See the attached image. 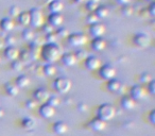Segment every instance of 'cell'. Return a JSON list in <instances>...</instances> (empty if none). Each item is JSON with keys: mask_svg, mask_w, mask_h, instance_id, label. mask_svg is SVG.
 <instances>
[{"mask_svg": "<svg viewBox=\"0 0 155 136\" xmlns=\"http://www.w3.org/2000/svg\"><path fill=\"white\" fill-rule=\"evenodd\" d=\"M106 87H107L108 91L116 94V93H119V91H120L121 87H122V83H121L120 80L114 78V79H112V80H108L107 81Z\"/></svg>", "mask_w": 155, "mask_h": 136, "instance_id": "cell-18", "label": "cell"}, {"mask_svg": "<svg viewBox=\"0 0 155 136\" xmlns=\"http://www.w3.org/2000/svg\"><path fill=\"white\" fill-rule=\"evenodd\" d=\"M116 68L110 64H104L101 65L99 68V75L101 79L103 80H112L116 77Z\"/></svg>", "mask_w": 155, "mask_h": 136, "instance_id": "cell-6", "label": "cell"}, {"mask_svg": "<svg viewBox=\"0 0 155 136\" xmlns=\"http://www.w3.org/2000/svg\"><path fill=\"white\" fill-rule=\"evenodd\" d=\"M63 22H64V17L61 13H50V15L48 16V24L53 28L62 27Z\"/></svg>", "mask_w": 155, "mask_h": 136, "instance_id": "cell-14", "label": "cell"}, {"mask_svg": "<svg viewBox=\"0 0 155 136\" xmlns=\"http://www.w3.org/2000/svg\"><path fill=\"white\" fill-rule=\"evenodd\" d=\"M30 13V26L33 28H41L44 25V14L37 8H33L29 11Z\"/></svg>", "mask_w": 155, "mask_h": 136, "instance_id": "cell-5", "label": "cell"}, {"mask_svg": "<svg viewBox=\"0 0 155 136\" xmlns=\"http://www.w3.org/2000/svg\"><path fill=\"white\" fill-rule=\"evenodd\" d=\"M41 56L47 63H55L61 60L62 48L58 44H45L41 48Z\"/></svg>", "mask_w": 155, "mask_h": 136, "instance_id": "cell-1", "label": "cell"}, {"mask_svg": "<svg viewBox=\"0 0 155 136\" xmlns=\"http://www.w3.org/2000/svg\"><path fill=\"white\" fill-rule=\"evenodd\" d=\"M41 70H43V74L47 77H53L56 74V67L52 63L45 64L43 66V68H41Z\"/></svg>", "mask_w": 155, "mask_h": 136, "instance_id": "cell-27", "label": "cell"}, {"mask_svg": "<svg viewBox=\"0 0 155 136\" xmlns=\"http://www.w3.org/2000/svg\"><path fill=\"white\" fill-rule=\"evenodd\" d=\"M35 35L36 34H35L34 30L31 28H28V27L22 31V38H24L26 41H33Z\"/></svg>", "mask_w": 155, "mask_h": 136, "instance_id": "cell-28", "label": "cell"}, {"mask_svg": "<svg viewBox=\"0 0 155 136\" xmlns=\"http://www.w3.org/2000/svg\"><path fill=\"white\" fill-rule=\"evenodd\" d=\"M11 66H12V69L15 70V71H21L24 69V62H21L19 58H17V60L12 61Z\"/></svg>", "mask_w": 155, "mask_h": 136, "instance_id": "cell-30", "label": "cell"}, {"mask_svg": "<svg viewBox=\"0 0 155 136\" xmlns=\"http://www.w3.org/2000/svg\"><path fill=\"white\" fill-rule=\"evenodd\" d=\"M94 13L97 15V17L99 19H104V18L108 17V15H110V10H108V8L106 5H98V8Z\"/></svg>", "mask_w": 155, "mask_h": 136, "instance_id": "cell-25", "label": "cell"}, {"mask_svg": "<svg viewBox=\"0 0 155 136\" xmlns=\"http://www.w3.org/2000/svg\"><path fill=\"white\" fill-rule=\"evenodd\" d=\"M67 41L72 47H81L87 43V36L82 32H74L67 36Z\"/></svg>", "mask_w": 155, "mask_h": 136, "instance_id": "cell-4", "label": "cell"}, {"mask_svg": "<svg viewBox=\"0 0 155 136\" xmlns=\"http://www.w3.org/2000/svg\"><path fill=\"white\" fill-rule=\"evenodd\" d=\"M48 9L50 13H61L64 9V3L61 0H52L48 5Z\"/></svg>", "mask_w": 155, "mask_h": 136, "instance_id": "cell-21", "label": "cell"}, {"mask_svg": "<svg viewBox=\"0 0 155 136\" xmlns=\"http://www.w3.org/2000/svg\"><path fill=\"white\" fill-rule=\"evenodd\" d=\"M89 124H91V129L96 132H102L106 129V122L104 120H102V119L98 118V117L97 118H94Z\"/></svg>", "mask_w": 155, "mask_h": 136, "instance_id": "cell-19", "label": "cell"}, {"mask_svg": "<svg viewBox=\"0 0 155 136\" xmlns=\"http://www.w3.org/2000/svg\"><path fill=\"white\" fill-rule=\"evenodd\" d=\"M133 43L136 47L138 48H148L151 45V38L148 34L143 32H138L134 35L133 37Z\"/></svg>", "mask_w": 155, "mask_h": 136, "instance_id": "cell-7", "label": "cell"}, {"mask_svg": "<svg viewBox=\"0 0 155 136\" xmlns=\"http://www.w3.org/2000/svg\"><path fill=\"white\" fill-rule=\"evenodd\" d=\"M17 20L19 22V25L24 27L30 26V13L29 11H22L19 13V15L17 16Z\"/></svg>", "mask_w": 155, "mask_h": 136, "instance_id": "cell-23", "label": "cell"}, {"mask_svg": "<svg viewBox=\"0 0 155 136\" xmlns=\"http://www.w3.org/2000/svg\"><path fill=\"white\" fill-rule=\"evenodd\" d=\"M130 96H131L135 101H140V100L146 98L147 89L144 88L142 85L136 84V85H134V86H132L131 91H130Z\"/></svg>", "mask_w": 155, "mask_h": 136, "instance_id": "cell-8", "label": "cell"}, {"mask_svg": "<svg viewBox=\"0 0 155 136\" xmlns=\"http://www.w3.org/2000/svg\"><path fill=\"white\" fill-rule=\"evenodd\" d=\"M98 118L102 119L105 122L110 121L116 116V108L110 103H103L98 108Z\"/></svg>", "mask_w": 155, "mask_h": 136, "instance_id": "cell-2", "label": "cell"}, {"mask_svg": "<svg viewBox=\"0 0 155 136\" xmlns=\"http://www.w3.org/2000/svg\"><path fill=\"white\" fill-rule=\"evenodd\" d=\"M117 1V3L118 5H130V2H131V0H116Z\"/></svg>", "mask_w": 155, "mask_h": 136, "instance_id": "cell-48", "label": "cell"}, {"mask_svg": "<svg viewBox=\"0 0 155 136\" xmlns=\"http://www.w3.org/2000/svg\"><path fill=\"white\" fill-rule=\"evenodd\" d=\"M53 131L58 135H63L68 131V124L65 121H56L53 124Z\"/></svg>", "mask_w": 155, "mask_h": 136, "instance_id": "cell-22", "label": "cell"}, {"mask_svg": "<svg viewBox=\"0 0 155 136\" xmlns=\"http://www.w3.org/2000/svg\"><path fill=\"white\" fill-rule=\"evenodd\" d=\"M87 108H88V106H87L86 103H84V102H81V103H79V105H78V110L80 111V112H82V113L86 112Z\"/></svg>", "mask_w": 155, "mask_h": 136, "instance_id": "cell-46", "label": "cell"}, {"mask_svg": "<svg viewBox=\"0 0 155 136\" xmlns=\"http://www.w3.org/2000/svg\"><path fill=\"white\" fill-rule=\"evenodd\" d=\"M5 43L8 44V46H14V44L16 43V37L12 34H9L5 39Z\"/></svg>", "mask_w": 155, "mask_h": 136, "instance_id": "cell-41", "label": "cell"}, {"mask_svg": "<svg viewBox=\"0 0 155 136\" xmlns=\"http://www.w3.org/2000/svg\"><path fill=\"white\" fill-rule=\"evenodd\" d=\"M84 63H85V66L88 70H98L101 66V61L99 60V58L95 55H88L86 58L84 60Z\"/></svg>", "mask_w": 155, "mask_h": 136, "instance_id": "cell-10", "label": "cell"}, {"mask_svg": "<svg viewBox=\"0 0 155 136\" xmlns=\"http://www.w3.org/2000/svg\"><path fill=\"white\" fill-rule=\"evenodd\" d=\"M19 13H20V10L17 5H12V7L9 8V14H10V16H11V18L17 17V16L19 15Z\"/></svg>", "mask_w": 155, "mask_h": 136, "instance_id": "cell-38", "label": "cell"}, {"mask_svg": "<svg viewBox=\"0 0 155 136\" xmlns=\"http://www.w3.org/2000/svg\"><path fill=\"white\" fill-rule=\"evenodd\" d=\"M19 58H20V61H21V62H28V61L32 60L30 52H29L28 50H24V51L20 52V53H19Z\"/></svg>", "mask_w": 155, "mask_h": 136, "instance_id": "cell-35", "label": "cell"}, {"mask_svg": "<svg viewBox=\"0 0 155 136\" xmlns=\"http://www.w3.org/2000/svg\"><path fill=\"white\" fill-rule=\"evenodd\" d=\"M88 0H74V2L78 5H82V3H86Z\"/></svg>", "mask_w": 155, "mask_h": 136, "instance_id": "cell-49", "label": "cell"}, {"mask_svg": "<svg viewBox=\"0 0 155 136\" xmlns=\"http://www.w3.org/2000/svg\"><path fill=\"white\" fill-rule=\"evenodd\" d=\"M120 105L123 110L125 111H132L135 108L136 106V101L131 97L130 95H125L121 98L120 100Z\"/></svg>", "mask_w": 155, "mask_h": 136, "instance_id": "cell-15", "label": "cell"}, {"mask_svg": "<svg viewBox=\"0 0 155 136\" xmlns=\"http://www.w3.org/2000/svg\"><path fill=\"white\" fill-rule=\"evenodd\" d=\"M15 84L17 85L18 88H26L30 85V79L26 75H20L16 78Z\"/></svg>", "mask_w": 155, "mask_h": 136, "instance_id": "cell-24", "label": "cell"}, {"mask_svg": "<svg viewBox=\"0 0 155 136\" xmlns=\"http://www.w3.org/2000/svg\"><path fill=\"white\" fill-rule=\"evenodd\" d=\"M46 103L50 104V105L53 106V108H56V106H58L61 104V99L58 97V96H51L50 95Z\"/></svg>", "mask_w": 155, "mask_h": 136, "instance_id": "cell-32", "label": "cell"}, {"mask_svg": "<svg viewBox=\"0 0 155 136\" xmlns=\"http://www.w3.org/2000/svg\"><path fill=\"white\" fill-rule=\"evenodd\" d=\"M139 80L142 84H148L149 82H151V81L153 80L152 75H151L150 72H142L139 76Z\"/></svg>", "mask_w": 155, "mask_h": 136, "instance_id": "cell-33", "label": "cell"}, {"mask_svg": "<svg viewBox=\"0 0 155 136\" xmlns=\"http://www.w3.org/2000/svg\"><path fill=\"white\" fill-rule=\"evenodd\" d=\"M49 96H50L49 91L46 88H43V87H39V88H37L36 91L33 93V98H34V100L41 104L47 102Z\"/></svg>", "mask_w": 155, "mask_h": 136, "instance_id": "cell-11", "label": "cell"}, {"mask_svg": "<svg viewBox=\"0 0 155 136\" xmlns=\"http://www.w3.org/2000/svg\"><path fill=\"white\" fill-rule=\"evenodd\" d=\"M99 18L97 17V15H96L95 13H89L88 15H87V17H86V22H87V24L91 26V25H93V24H96V22H99Z\"/></svg>", "mask_w": 155, "mask_h": 136, "instance_id": "cell-37", "label": "cell"}, {"mask_svg": "<svg viewBox=\"0 0 155 136\" xmlns=\"http://www.w3.org/2000/svg\"><path fill=\"white\" fill-rule=\"evenodd\" d=\"M3 114H5V113H3V110H0V118L3 116Z\"/></svg>", "mask_w": 155, "mask_h": 136, "instance_id": "cell-50", "label": "cell"}, {"mask_svg": "<svg viewBox=\"0 0 155 136\" xmlns=\"http://www.w3.org/2000/svg\"><path fill=\"white\" fill-rule=\"evenodd\" d=\"M149 120H150V122L152 123V124H155V111L152 110L150 113V115H149Z\"/></svg>", "mask_w": 155, "mask_h": 136, "instance_id": "cell-47", "label": "cell"}, {"mask_svg": "<svg viewBox=\"0 0 155 136\" xmlns=\"http://www.w3.org/2000/svg\"><path fill=\"white\" fill-rule=\"evenodd\" d=\"M0 63H1V56H0Z\"/></svg>", "mask_w": 155, "mask_h": 136, "instance_id": "cell-53", "label": "cell"}, {"mask_svg": "<svg viewBox=\"0 0 155 136\" xmlns=\"http://www.w3.org/2000/svg\"><path fill=\"white\" fill-rule=\"evenodd\" d=\"M91 49L95 50V51L101 52L103 51L106 48V41L103 37H95V38L91 41Z\"/></svg>", "mask_w": 155, "mask_h": 136, "instance_id": "cell-17", "label": "cell"}, {"mask_svg": "<svg viewBox=\"0 0 155 136\" xmlns=\"http://www.w3.org/2000/svg\"><path fill=\"white\" fill-rule=\"evenodd\" d=\"M149 1H151V2H152V1H154V0H149Z\"/></svg>", "mask_w": 155, "mask_h": 136, "instance_id": "cell-52", "label": "cell"}, {"mask_svg": "<svg viewBox=\"0 0 155 136\" xmlns=\"http://www.w3.org/2000/svg\"><path fill=\"white\" fill-rule=\"evenodd\" d=\"M36 104H37V102L35 101L34 99L28 100V101L26 102V106L29 108V110H34V108H36Z\"/></svg>", "mask_w": 155, "mask_h": 136, "instance_id": "cell-45", "label": "cell"}, {"mask_svg": "<svg viewBox=\"0 0 155 136\" xmlns=\"http://www.w3.org/2000/svg\"><path fill=\"white\" fill-rule=\"evenodd\" d=\"M89 1H93V2H96V3H99L100 0H89Z\"/></svg>", "mask_w": 155, "mask_h": 136, "instance_id": "cell-51", "label": "cell"}, {"mask_svg": "<svg viewBox=\"0 0 155 136\" xmlns=\"http://www.w3.org/2000/svg\"><path fill=\"white\" fill-rule=\"evenodd\" d=\"M55 114V108L48 103H43L39 106V115L45 119H50Z\"/></svg>", "mask_w": 155, "mask_h": 136, "instance_id": "cell-12", "label": "cell"}, {"mask_svg": "<svg viewBox=\"0 0 155 136\" xmlns=\"http://www.w3.org/2000/svg\"><path fill=\"white\" fill-rule=\"evenodd\" d=\"M53 88L56 93L58 94H67L71 89L72 86V81L67 77H58L55 80L53 81Z\"/></svg>", "mask_w": 155, "mask_h": 136, "instance_id": "cell-3", "label": "cell"}, {"mask_svg": "<svg viewBox=\"0 0 155 136\" xmlns=\"http://www.w3.org/2000/svg\"><path fill=\"white\" fill-rule=\"evenodd\" d=\"M54 33H55V35L58 36V37H60V38H65V37H67L69 34H70V33L68 32V30H67V29L65 28V27H63V26L58 27V30H56Z\"/></svg>", "mask_w": 155, "mask_h": 136, "instance_id": "cell-31", "label": "cell"}, {"mask_svg": "<svg viewBox=\"0 0 155 136\" xmlns=\"http://www.w3.org/2000/svg\"><path fill=\"white\" fill-rule=\"evenodd\" d=\"M105 31H106L105 26L100 22L91 25V27H89V33L93 35L94 38L95 37H103Z\"/></svg>", "mask_w": 155, "mask_h": 136, "instance_id": "cell-9", "label": "cell"}, {"mask_svg": "<svg viewBox=\"0 0 155 136\" xmlns=\"http://www.w3.org/2000/svg\"><path fill=\"white\" fill-rule=\"evenodd\" d=\"M21 125H22V128H25L26 130H32L33 128L35 127V121L33 120L32 118H29V117H27V118L22 119Z\"/></svg>", "mask_w": 155, "mask_h": 136, "instance_id": "cell-29", "label": "cell"}, {"mask_svg": "<svg viewBox=\"0 0 155 136\" xmlns=\"http://www.w3.org/2000/svg\"><path fill=\"white\" fill-rule=\"evenodd\" d=\"M98 5H99V3L93 2V1H89L88 0V1L86 2V9L89 13H94V12L96 11V9L98 8Z\"/></svg>", "mask_w": 155, "mask_h": 136, "instance_id": "cell-40", "label": "cell"}, {"mask_svg": "<svg viewBox=\"0 0 155 136\" xmlns=\"http://www.w3.org/2000/svg\"><path fill=\"white\" fill-rule=\"evenodd\" d=\"M147 85H148V93L151 94V95H155V81L152 80Z\"/></svg>", "mask_w": 155, "mask_h": 136, "instance_id": "cell-43", "label": "cell"}, {"mask_svg": "<svg viewBox=\"0 0 155 136\" xmlns=\"http://www.w3.org/2000/svg\"><path fill=\"white\" fill-rule=\"evenodd\" d=\"M147 11H148L149 15H150L151 17H154L155 16V2L154 1L151 2V5H149V8L147 9Z\"/></svg>", "mask_w": 155, "mask_h": 136, "instance_id": "cell-44", "label": "cell"}, {"mask_svg": "<svg viewBox=\"0 0 155 136\" xmlns=\"http://www.w3.org/2000/svg\"><path fill=\"white\" fill-rule=\"evenodd\" d=\"M74 55H75V58H77L78 61L79 60H85V58L88 56L86 53V51H85V50H82V49L77 50V51L74 52Z\"/></svg>", "mask_w": 155, "mask_h": 136, "instance_id": "cell-39", "label": "cell"}, {"mask_svg": "<svg viewBox=\"0 0 155 136\" xmlns=\"http://www.w3.org/2000/svg\"><path fill=\"white\" fill-rule=\"evenodd\" d=\"M121 13H122V15H123V16H125V17H130V16L133 15L134 9H133V8H132L130 5H123V7H122V10H121Z\"/></svg>", "mask_w": 155, "mask_h": 136, "instance_id": "cell-34", "label": "cell"}, {"mask_svg": "<svg viewBox=\"0 0 155 136\" xmlns=\"http://www.w3.org/2000/svg\"><path fill=\"white\" fill-rule=\"evenodd\" d=\"M41 30L44 31V33H45L46 35L49 34V33H52V32H53V27L50 26L49 24H44L43 26L41 27Z\"/></svg>", "mask_w": 155, "mask_h": 136, "instance_id": "cell-42", "label": "cell"}, {"mask_svg": "<svg viewBox=\"0 0 155 136\" xmlns=\"http://www.w3.org/2000/svg\"><path fill=\"white\" fill-rule=\"evenodd\" d=\"M61 60H62L63 64H64L65 66H67V67L74 66V65L77 64V62H78L74 53H72V52H66V53L62 54V56H61Z\"/></svg>", "mask_w": 155, "mask_h": 136, "instance_id": "cell-16", "label": "cell"}, {"mask_svg": "<svg viewBox=\"0 0 155 136\" xmlns=\"http://www.w3.org/2000/svg\"><path fill=\"white\" fill-rule=\"evenodd\" d=\"M14 26H15V24H14L13 18L11 17H5L0 20V28L5 32H11L14 29Z\"/></svg>", "mask_w": 155, "mask_h": 136, "instance_id": "cell-20", "label": "cell"}, {"mask_svg": "<svg viewBox=\"0 0 155 136\" xmlns=\"http://www.w3.org/2000/svg\"><path fill=\"white\" fill-rule=\"evenodd\" d=\"M5 93L9 96H11V97H16V96L19 94V88L17 87V85L13 84V83H11V82H8L7 84H5Z\"/></svg>", "mask_w": 155, "mask_h": 136, "instance_id": "cell-26", "label": "cell"}, {"mask_svg": "<svg viewBox=\"0 0 155 136\" xmlns=\"http://www.w3.org/2000/svg\"><path fill=\"white\" fill-rule=\"evenodd\" d=\"M19 53H20V51L15 46H8V47L5 48V51H3L5 58H7V60H10L11 62L14 60L19 58Z\"/></svg>", "mask_w": 155, "mask_h": 136, "instance_id": "cell-13", "label": "cell"}, {"mask_svg": "<svg viewBox=\"0 0 155 136\" xmlns=\"http://www.w3.org/2000/svg\"><path fill=\"white\" fill-rule=\"evenodd\" d=\"M45 41H47V44H56V41H58V36H56L54 32L49 33V34H47L45 36Z\"/></svg>", "mask_w": 155, "mask_h": 136, "instance_id": "cell-36", "label": "cell"}]
</instances>
